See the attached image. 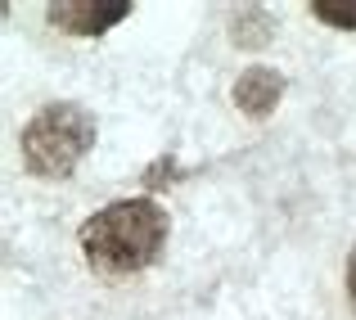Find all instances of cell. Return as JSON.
<instances>
[{
	"instance_id": "8992f818",
	"label": "cell",
	"mask_w": 356,
	"mask_h": 320,
	"mask_svg": "<svg viewBox=\"0 0 356 320\" xmlns=\"http://www.w3.org/2000/svg\"><path fill=\"white\" fill-rule=\"evenodd\" d=\"M312 9L321 23L339 27V32H356V0H312Z\"/></svg>"
},
{
	"instance_id": "3957f363",
	"label": "cell",
	"mask_w": 356,
	"mask_h": 320,
	"mask_svg": "<svg viewBox=\"0 0 356 320\" xmlns=\"http://www.w3.org/2000/svg\"><path fill=\"white\" fill-rule=\"evenodd\" d=\"M131 14V0H54L45 9V23L68 36H104Z\"/></svg>"
},
{
	"instance_id": "5b68a950",
	"label": "cell",
	"mask_w": 356,
	"mask_h": 320,
	"mask_svg": "<svg viewBox=\"0 0 356 320\" xmlns=\"http://www.w3.org/2000/svg\"><path fill=\"white\" fill-rule=\"evenodd\" d=\"M270 32V18H266V9L261 5H243L239 9V18H235V41L239 45H261V36Z\"/></svg>"
},
{
	"instance_id": "52a82bcc",
	"label": "cell",
	"mask_w": 356,
	"mask_h": 320,
	"mask_svg": "<svg viewBox=\"0 0 356 320\" xmlns=\"http://www.w3.org/2000/svg\"><path fill=\"white\" fill-rule=\"evenodd\" d=\"M343 285H348V303H352V312H356V248L348 253V275H343Z\"/></svg>"
},
{
	"instance_id": "277c9868",
	"label": "cell",
	"mask_w": 356,
	"mask_h": 320,
	"mask_svg": "<svg viewBox=\"0 0 356 320\" xmlns=\"http://www.w3.org/2000/svg\"><path fill=\"white\" fill-rule=\"evenodd\" d=\"M230 99H235V109L248 113V118H270V113H275V104L284 99V77H280L275 68H261V63H252V68L239 72Z\"/></svg>"
},
{
	"instance_id": "7a4b0ae2",
	"label": "cell",
	"mask_w": 356,
	"mask_h": 320,
	"mask_svg": "<svg viewBox=\"0 0 356 320\" xmlns=\"http://www.w3.org/2000/svg\"><path fill=\"white\" fill-rule=\"evenodd\" d=\"M95 113L72 104V99H50L27 118L23 136H18V154L23 167L41 181H63L81 167V158L95 149Z\"/></svg>"
},
{
	"instance_id": "6da1fadb",
	"label": "cell",
	"mask_w": 356,
	"mask_h": 320,
	"mask_svg": "<svg viewBox=\"0 0 356 320\" xmlns=\"http://www.w3.org/2000/svg\"><path fill=\"white\" fill-rule=\"evenodd\" d=\"M167 208L149 194L140 199H118L95 216H86L77 230V243L86 253V262L104 275H136L149 271L163 257L167 243Z\"/></svg>"
}]
</instances>
